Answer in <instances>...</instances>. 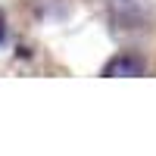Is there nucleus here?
<instances>
[{"mask_svg":"<svg viewBox=\"0 0 156 156\" xmlns=\"http://www.w3.org/2000/svg\"><path fill=\"white\" fill-rule=\"evenodd\" d=\"M140 72H144V66H140V59H134V56H115V59L106 62V69H103V75H109V78H115V75H140Z\"/></svg>","mask_w":156,"mask_h":156,"instance_id":"obj_1","label":"nucleus"},{"mask_svg":"<svg viewBox=\"0 0 156 156\" xmlns=\"http://www.w3.org/2000/svg\"><path fill=\"white\" fill-rule=\"evenodd\" d=\"M0 41H3V16H0Z\"/></svg>","mask_w":156,"mask_h":156,"instance_id":"obj_2","label":"nucleus"}]
</instances>
